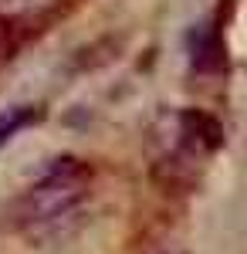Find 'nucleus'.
Here are the masks:
<instances>
[{
	"label": "nucleus",
	"instance_id": "nucleus-1",
	"mask_svg": "<svg viewBox=\"0 0 247 254\" xmlns=\"http://www.w3.org/2000/svg\"><path fill=\"white\" fill-rule=\"evenodd\" d=\"M88 183H92V173H88V166L81 159L75 156L55 159L48 166V173L41 176L31 190H24V196L14 203V214H10L14 227L27 231V234L58 231L85 203Z\"/></svg>",
	"mask_w": 247,
	"mask_h": 254
},
{
	"label": "nucleus",
	"instance_id": "nucleus-2",
	"mask_svg": "<svg viewBox=\"0 0 247 254\" xmlns=\"http://www.w3.org/2000/svg\"><path fill=\"white\" fill-rule=\"evenodd\" d=\"M180 129H183V136L190 139L193 146H203V149H217V146L224 142L220 122L213 116H207V112H200V109L183 112V116H180Z\"/></svg>",
	"mask_w": 247,
	"mask_h": 254
},
{
	"label": "nucleus",
	"instance_id": "nucleus-3",
	"mask_svg": "<svg viewBox=\"0 0 247 254\" xmlns=\"http://www.w3.org/2000/svg\"><path fill=\"white\" fill-rule=\"evenodd\" d=\"M193 64L200 71H213V68L224 64V44H220V38L213 31L193 34Z\"/></svg>",
	"mask_w": 247,
	"mask_h": 254
},
{
	"label": "nucleus",
	"instance_id": "nucleus-4",
	"mask_svg": "<svg viewBox=\"0 0 247 254\" xmlns=\"http://www.w3.org/2000/svg\"><path fill=\"white\" fill-rule=\"evenodd\" d=\"M58 7V0H0V20H31Z\"/></svg>",
	"mask_w": 247,
	"mask_h": 254
},
{
	"label": "nucleus",
	"instance_id": "nucleus-5",
	"mask_svg": "<svg viewBox=\"0 0 247 254\" xmlns=\"http://www.w3.org/2000/svg\"><path fill=\"white\" fill-rule=\"evenodd\" d=\"M34 119H38V112H34L31 105H14V109L0 112V146L14 136V132H20L24 126H31Z\"/></svg>",
	"mask_w": 247,
	"mask_h": 254
},
{
	"label": "nucleus",
	"instance_id": "nucleus-6",
	"mask_svg": "<svg viewBox=\"0 0 247 254\" xmlns=\"http://www.w3.org/2000/svg\"><path fill=\"white\" fill-rule=\"evenodd\" d=\"M7 48H10V41H7V31H3V20H0V58L7 55Z\"/></svg>",
	"mask_w": 247,
	"mask_h": 254
}]
</instances>
